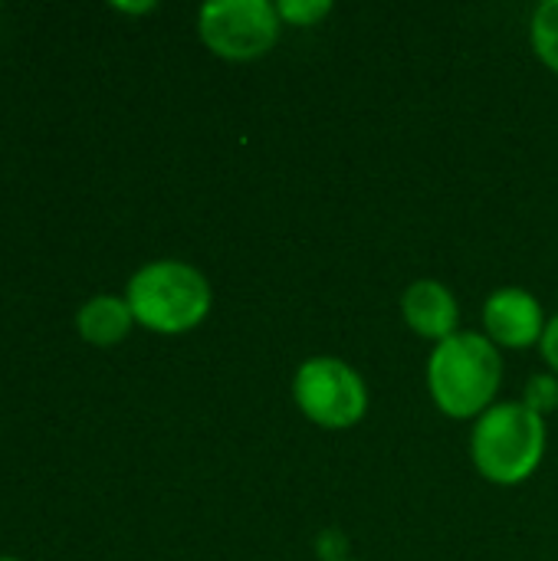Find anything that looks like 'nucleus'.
<instances>
[{
	"instance_id": "9",
	"label": "nucleus",
	"mask_w": 558,
	"mask_h": 561,
	"mask_svg": "<svg viewBox=\"0 0 558 561\" xmlns=\"http://www.w3.org/2000/svg\"><path fill=\"white\" fill-rule=\"evenodd\" d=\"M529 36H533V49L539 53V59L558 76V0H546L536 7Z\"/></svg>"
},
{
	"instance_id": "6",
	"label": "nucleus",
	"mask_w": 558,
	"mask_h": 561,
	"mask_svg": "<svg viewBox=\"0 0 558 561\" xmlns=\"http://www.w3.org/2000/svg\"><path fill=\"white\" fill-rule=\"evenodd\" d=\"M483 325H487V339L497 348H529V345L543 342V332L549 322L533 293H526L520 286H506L487 299Z\"/></svg>"
},
{
	"instance_id": "11",
	"label": "nucleus",
	"mask_w": 558,
	"mask_h": 561,
	"mask_svg": "<svg viewBox=\"0 0 558 561\" xmlns=\"http://www.w3.org/2000/svg\"><path fill=\"white\" fill-rule=\"evenodd\" d=\"M526 408H533L536 414H549L558 404V381L556 375H536L529 385H526Z\"/></svg>"
},
{
	"instance_id": "1",
	"label": "nucleus",
	"mask_w": 558,
	"mask_h": 561,
	"mask_svg": "<svg viewBox=\"0 0 558 561\" xmlns=\"http://www.w3.org/2000/svg\"><path fill=\"white\" fill-rule=\"evenodd\" d=\"M503 385L500 348L477 332H457L434 345L428 358V388L434 404L454 417H480L493 408Z\"/></svg>"
},
{
	"instance_id": "4",
	"label": "nucleus",
	"mask_w": 558,
	"mask_h": 561,
	"mask_svg": "<svg viewBox=\"0 0 558 561\" xmlns=\"http://www.w3.org/2000/svg\"><path fill=\"white\" fill-rule=\"evenodd\" d=\"M293 398L299 411L326 431H349L368 411L365 378L342 358L319 355L296 368Z\"/></svg>"
},
{
	"instance_id": "5",
	"label": "nucleus",
	"mask_w": 558,
	"mask_h": 561,
	"mask_svg": "<svg viewBox=\"0 0 558 561\" xmlns=\"http://www.w3.org/2000/svg\"><path fill=\"white\" fill-rule=\"evenodd\" d=\"M197 30L214 56L250 62L276 46L283 20L266 0H210L197 13Z\"/></svg>"
},
{
	"instance_id": "10",
	"label": "nucleus",
	"mask_w": 558,
	"mask_h": 561,
	"mask_svg": "<svg viewBox=\"0 0 558 561\" xmlns=\"http://www.w3.org/2000/svg\"><path fill=\"white\" fill-rule=\"evenodd\" d=\"M276 13L283 23L316 26L319 20H326L332 13V3L329 0H283V3H276Z\"/></svg>"
},
{
	"instance_id": "3",
	"label": "nucleus",
	"mask_w": 558,
	"mask_h": 561,
	"mask_svg": "<svg viewBox=\"0 0 558 561\" xmlns=\"http://www.w3.org/2000/svg\"><path fill=\"white\" fill-rule=\"evenodd\" d=\"M546 454V417L523 401L493 404L477 417L470 437V457L483 480L497 486L526 483Z\"/></svg>"
},
{
	"instance_id": "8",
	"label": "nucleus",
	"mask_w": 558,
	"mask_h": 561,
	"mask_svg": "<svg viewBox=\"0 0 558 561\" xmlns=\"http://www.w3.org/2000/svg\"><path fill=\"white\" fill-rule=\"evenodd\" d=\"M135 325V316H132V306L128 299L122 296H92L89 302L79 306L76 312V329L79 335L95 345V348H112L118 345Z\"/></svg>"
},
{
	"instance_id": "14",
	"label": "nucleus",
	"mask_w": 558,
	"mask_h": 561,
	"mask_svg": "<svg viewBox=\"0 0 558 561\" xmlns=\"http://www.w3.org/2000/svg\"><path fill=\"white\" fill-rule=\"evenodd\" d=\"M0 561H16V559H7V556H0Z\"/></svg>"
},
{
	"instance_id": "7",
	"label": "nucleus",
	"mask_w": 558,
	"mask_h": 561,
	"mask_svg": "<svg viewBox=\"0 0 558 561\" xmlns=\"http://www.w3.org/2000/svg\"><path fill=\"white\" fill-rule=\"evenodd\" d=\"M401 316L414 335L431 339V342H444V339L457 335L460 306L444 283L414 279L401 296Z\"/></svg>"
},
{
	"instance_id": "2",
	"label": "nucleus",
	"mask_w": 558,
	"mask_h": 561,
	"mask_svg": "<svg viewBox=\"0 0 558 561\" xmlns=\"http://www.w3.org/2000/svg\"><path fill=\"white\" fill-rule=\"evenodd\" d=\"M125 299L138 325L161 335H181L207 319L214 293L207 276L191 263L155 260L135 270L125 286Z\"/></svg>"
},
{
	"instance_id": "15",
	"label": "nucleus",
	"mask_w": 558,
	"mask_h": 561,
	"mask_svg": "<svg viewBox=\"0 0 558 561\" xmlns=\"http://www.w3.org/2000/svg\"><path fill=\"white\" fill-rule=\"evenodd\" d=\"M342 561H345V559H342Z\"/></svg>"
},
{
	"instance_id": "13",
	"label": "nucleus",
	"mask_w": 558,
	"mask_h": 561,
	"mask_svg": "<svg viewBox=\"0 0 558 561\" xmlns=\"http://www.w3.org/2000/svg\"><path fill=\"white\" fill-rule=\"evenodd\" d=\"M112 7H115V10H122V13H151L158 3H151V0H148V3H112Z\"/></svg>"
},
{
	"instance_id": "12",
	"label": "nucleus",
	"mask_w": 558,
	"mask_h": 561,
	"mask_svg": "<svg viewBox=\"0 0 558 561\" xmlns=\"http://www.w3.org/2000/svg\"><path fill=\"white\" fill-rule=\"evenodd\" d=\"M539 348H543V358H546V365L553 368V375H558V316L546 325Z\"/></svg>"
}]
</instances>
